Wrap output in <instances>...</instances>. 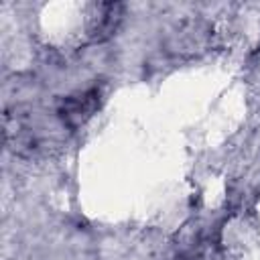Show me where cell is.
Returning <instances> with one entry per match:
<instances>
[{"mask_svg": "<svg viewBox=\"0 0 260 260\" xmlns=\"http://www.w3.org/2000/svg\"><path fill=\"white\" fill-rule=\"evenodd\" d=\"M122 4L116 2H102L93 6L91 12V24H89V37L91 41H104L114 35L122 20Z\"/></svg>", "mask_w": 260, "mask_h": 260, "instance_id": "obj_2", "label": "cell"}, {"mask_svg": "<svg viewBox=\"0 0 260 260\" xmlns=\"http://www.w3.org/2000/svg\"><path fill=\"white\" fill-rule=\"evenodd\" d=\"M100 100H102L100 87H87L83 91H75V93L67 95L61 102L57 114L67 128L75 130V128L83 126L93 116V112L100 108Z\"/></svg>", "mask_w": 260, "mask_h": 260, "instance_id": "obj_1", "label": "cell"}]
</instances>
